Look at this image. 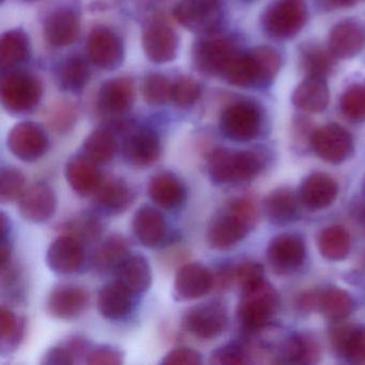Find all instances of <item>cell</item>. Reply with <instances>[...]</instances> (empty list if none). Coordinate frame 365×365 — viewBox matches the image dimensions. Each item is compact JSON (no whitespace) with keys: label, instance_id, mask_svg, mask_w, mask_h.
Wrapping results in <instances>:
<instances>
[{"label":"cell","instance_id":"22","mask_svg":"<svg viewBox=\"0 0 365 365\" xmlns=\"http://www.w3.org/2000/svg\"><path fill=\"white\" fill-rule=\"evenodd\" d=\"M364 43V33L360 25L354 21H343L331 29L328 50L335 59H349L362 51Z\"/></svg>","mask_w":365,"mask_h":365},{"label":"cell","instance_id":"17","mask_svg":"<svg viewBox=\"0 0 365 365\" xmlns=\"http://www.w3.org/2000/svg\"><path fill=\"white\" fill-rule=\"evenodd\" d=\"M87 51L93 65L100 69H116L123 61V46L120 38L106 27H97L91 31Z\"/></svg>","mask_w":365,"mask_h":365},{"label":"cell","instance_id":"49","mask_svg":"<svg viewBox=\"0 0 365 365\" xmlns=\"http://www.w3.org/2000/svg\"><path fill=\"white\" fill-rule=\"evenodd\" d=\"M78 112L70 102L57 104L48 115V125L57 133H67L76 125Z\"/></svg>","mask_w":365,"mask_h":365},{"label":"cell","instance_id":"58","mask_svg":"<svg viewBox=\"0 0 365 365\" xmlns=\"http://www.w3.org/2000/svg\"><path fill=\"white\" fill-rule=\"evenodd\" d=\"M363 191L365 192V177H364V181H363Z\"/></svg>","mask_w":365,"mask_h":365},{"label":"cell","instance_id":"45","mask_svg":"<svg viewBox=\"0 0 365 365\" xmlns=\"http://www.w3.org/2000/svg\"><path fill=\"white\" fill-rule=\"evenodd\" d=\"M24 174L14 166H6L0 172V202L3 204L14 202L20 200L24 193Z\"/></svg>","mask_w":365,"mask_h":365},{"label":"cell","instance_id":"5","mask_svg":"<svg viewBox=\"0 0 365 365\" xmlns=\"http://www.w3.org/2000/svg\"><path fill=\"white\" fill-rule=\"evenodd\" d=\"M174 16L187 31L198 35H213L223 22V10L217 0H180Z\"/></svg>","mask_w":365,"mask_h":365},{"label":"cell","instance_id":"46","mask_svg":"<svg viewBox=\"0 0 365 365\" xmlns=\"http://www.w3.org/2000/svg\"><path fill=\"white\" fill-rule=\"evenodd\" d=\"M339 108L346 118L354 123L365 121V85L348 87L341 97Z\"/></svg>","mask_w":365,"mask_h":365},{"label":"cell","instance_id":"59","mask_svg":"<svg viewBox=\"0 0 365 365\" xmlns=\"http://www.w3.org/2000/svg\"><path fill=\"white\" fill-rule=\"evenodd\" d=\"M245 1H253V0H245Z\"/></svg>","mask_w":365,"mask_h":365},{"label":"cell","instance_id":"9","mask_svg":"<svg viewBox=\"0 0 365 365\" xmlns=\"http://www.w3.org/2000/svg\"><path fill=\"white\" fill-rule=\"evenodd\" d=\"M240 53L238 44L232 38L213 36L200 40L194 46L192 56L198 71L222 76L228 63Z\"/></svg>","mask_w":365,"mask_h":365},{"label":"cell","instance_id":"51","mask_svg":"<svg viewBox=\"0 0 365 365\" xmlns=\"http://www.w3.org/2000/svg\"><path fill=\"white\" fill-rule=\"evenodd\" d=\"M200 93H202V91H200V85L193 78H180L175 84H173L170 99L179 108H187L197 102Z\"/></svg>","mask_w":365,"mask_h":365},{"label":"cell","instance_id":"13","mask_svg":"<svg viewBox=\"0 0 365 365\" xmlns=\"http://www.w3.org/2000/svg\"><path fill=\"white\" fill-rule=\"evenodd\" d=\"M86 260L84 243L73 237L61 235L46 252L48 268L57 274H74L84 267Z\"/></svg>","mask_w":365,"mask_h":365},{"label":"cell","instance_id":"50","mask_svg":"<svg viewBox=\"0 0 365 365\" xmlns=\"http://www.w3.org/2000/svg\"><path fill=\"white\" fill-rule=\"evenodd\" d=\"M232 281L241 289L255 285L258 282L264 279V268L262 264L252 260L239 262L232 266Z\"/></svg>","mask_w":365,"mask_h":365},{"label":"cell","instance_id":"38","mask_svg":"<svg viewBox=\"0 0 365 365\" xmlns=\"http://www.w3.org/2000/svg\"><path fill=\"white\" fill-rule=\"evenodd\" d=\"M61 235L73 237L81 242L96 243L104 234V225L101 220L93 213H80L67 220L59 227Z\"/></svg>","mask_w":365,"mask_h":365},{"label":"cell","instance_id":"34","mask_svg":"<svg viewBox=\"0 0 365 365\" xmlns=\"http://www.w3.org/2000/svg\"><path fill=\"white\" fill-rule=\"evenodd\" d=\"M264 211L272 223H289L298 215L299 197L290 187H279L267 196Z\"/></svg>","mask_w":365,"mask_h":365},{"label":"cell","instance_id":"52","mask_svg":"<svg viewBox=\"0 0 365 365\" xmlns=\"http://www.w3.org/2000/svg\"><path fill=\"white\" fill-rule=\"evenodd\" d=\"M123 359L125 354L118 348L100 345L91 348L85 362L91 365H120L123 363Z\"/></svg>","mask_w":365,"mask_h":365},{"label":"cell","instance_id":"43","mask_svg":"<svg viewBox=\"0 0 365 365\" xmlns=\"http://www.w3.org/2000/svg\"><path fill=\"white\" fill-rule=\"evenodd\" d=\"M334 57L328 51L318 46H307L301 52L300 66L307 76L324 78L330 73L334 65Z\"/></svg>","mask_w":365,"mask_h":365},{"label":"cell","instance_id":"55","mask_svg":"<svg viewBox=\"0 0 365 365\" xmlns=\"http://www.w3.org/2000/svg\"><path fill=\"white\" fill-rule=\"evenodd\" d=\"M320 292L316 290H311V292H304L297 299L296 305L299 311L302 313H309V312L314 311L318 309V303H319Z\"/></svg>","mask_w":365,"mask_h":365},{"label":"cell","instance_id":"44","mask_svg":"<svg viewBox=\"0 0 365 365\" xmlns=\"http://www.w3.org/2000/svg\"><path fill=\"white\" fill-rule=\"evenodd\" d=\"M224 78L230 84L237 87L255 86V76H254L253 67H252L251 59L249 53H242L237 55L223 72Z\"/></svg>","mask_w":365,"mask_h":365},{"label":"cell","instance_id":"2","mask_svg":"<svg viewBox=\"0 0 365 365\" xmlns=\"http://www.w3.org/2000/svg\"><path fill=\"white\" fill-rule=\"evenodd\" d=\"M266 164V155L259 150L217 148L208 157L209 178L219 185L247 182L255 179Z\"/></svg>","mask_w":365,"mask_h":365},{"label":"cell","instance_id":"16","mask_svg":"<svg viewBox=\"0 0 365 365\" xmlns=\"http://www.w3.org/2000/svg\"><path fill=\"white\" fill-rule=\"evenodd\" d=\"M91 303L88 290L78 285H59L51 290L46 299V312L58 319H73Z\"/></svg>","mask_w":365,"mask_h":365},{"label":"cell","instance_id":"15","mask_svg":"<svg viewBox=\"0 0 365 365\" xmlns=\"http://www.w3.org/2000/svg\"><path fill=\"white\" fill-rule=\"evenodd\" d=\"M91 196L96 208L110 215L125 212L135 200L132 187L123 179L113 176L103 177Z\"/></svg>","mask_w":365,"mask_h":365},{"label":"cell","instance_id":"48","mask_svg":"<svg viewBox=\"0 0 365 365\" xmlns=\"http://www.w3.org/2000/svg\"><path fill=\"white\" fill-rule=\"evenodd\" d=\"M249 349L241 344L230 343L212 351L210 356L211 364L215 365H238L247 364L250 361Z\"/></svg>","mask_w":365,"mask_h":365},{"label":"cell","instance_id":"53","mask_svg":"<svg viewBox=\"0 0 365 365\" xmlns=\"http://www.w3.org/2000/svg\"><path fill=\"white\" fill-rule=\"evenodd\" d=\"M160 364L164 365H200L202 356L197 350L187 347H177L168 351L162 358Z\"/></svg>","mask_w":365,"mask_h":365},{"label":"cell","instance_id":"30","mask_svg":"<svg viewBox=\"0 0 365 365\" xmlns=\"http://www.w3.org/2000/svg\"><path fill=\"white\" fill-rule=\"evenodd\" d=\"M292 102L302 112H324L330 102V91L326 78L307 76L297 86L292 95Z\"/></svg>","mask_w":365,"mask_h":365},{"label":"cell","instance_id":"4","mask_svg":"<svg viewBox=\"0 0 365 365\" xmlns=\"http://www.w3.org/2000/svg\"><path fill=\"white\" fill-rule=\"evenodd\" d=\"M307 20L305 0H277L264 12L262 26L270 37L287 40L302 31Z\"/></svg>","mask_w":365,"mask_h":365},{"label":"cell","instance_id":"56","mask_svg":"<svg viewBox=\"0 0 365 365\" xmlns=\"http://www.w3.org/2000/svg\"><path fill=\"white\" fill-rule=\"evenodd\" d=\"M349 213L354 224L365 232V200H356L352 202Z\"/></svg>","mask_w":365,"mask_h":365},{"label":"cell","instance_id":"41","mask_svg":"<svg viewBox=\"0 0 365 365\" xmlns=\"http://www.w3.org/2000/svg\"><path fill=\"white\" fill-rule=\"evenodd\" d=\"M26 322L5 305L0 309V347L3 352H11L22 343Z\"/></svg>","mask_w":365,"mask_h":365},{"label":"cell","instance_id":"1","mask_svg":"<svg viewBox=\"0 0 365 365\" xmlns=\"http://www.w3.org/2000/svg\"><path fill=\"white\" fill-rule=\"evenodd\" d=\"M259 211L254 198L235 197L211 220L207 230V242L212 249H232L255 227Z\"/></svg>","mask_w":365,"mask_h":365},{"label":"cell","instance_id":"25","mask_svg":"<svg viewBox=\"0 0 365 365\" xmlns=\"http://www.w3.org/2000/svg\"><path fill=\"white\" fill-rule=\"evenodd\" d=\"M132 230L144 247H155L166 238L168 224L165 217L158 209L143 206L134 215Z\"/></svg>","mask_w":365,"mask_h":365},{"label":"cell","instance_id":"20","mask_svg":"<svg viewBox=\"0 0 365 365\" xmlns=\"http://www.w3.org/2000/svg\"><path fill=\"white\" fill-rule=\"evenodd\" d=\"M123 155L130 165L146 168L153 165L161 155V142L153 130L132 132L123 145Z\"/></svg>","mask_w":365,"mask_h":365},{"label":"cell","instance_id":"39","mask_svg":"<svg viewBox=\"0 0 365 365\" xmlns=\"http://www.w3.org/2000/svg\"><path fill=\"white\" fill-rule=\"evenodd\" d=\"M354 305L352 297L341 288H328L320 292L318 309L331 322H341L347 318Z\"/></svg>","mask_w":365,"mask_h":365},{"label":"cell","instance_id":"24","mask_svg":"<svg viewBox=\"0 0 365 365\" xmlns=\"http://www.w3.org/2000/svg\"><path fill=\"white\" fill-rule=\"evenodd\" d=\"M117 282L133 294H142L150 288L153 271L148 259L142 254H129L116 270Z\"/></svg>","mask_w":365,"mask_h":365},{"label":"cell","instance_id":"8","mask_svg":"<svg viewBox=\"0 0 365 365\" xmlns=\"http://www.w3.org/2000/svg\"><path fill=\"white\" fill-rule=\"evenodd\" d=\"M262 123L259 108L247 101L230 104L223 110L220 119L222 133L230 140L239 143L249 142L257 138Z\"/></svg>","mask_w":365,"mask_h":365},{"label":"cell","instance_id":"14","mask_svg":"<svg viewBox=\"0 0 365 365\" xmlns=\"http://www.w3.org/2000/svg\"><path fill=\"white\" fill-rule=\"evenodd\" d=\"M213 288V273L200 262L182 264L175 277V300L191 301L206 296Z\"/></svg>","mask_w":365,"mask_h":365},{"label":"cell","instance_id":"32","mask_svg":"<svg viewBox=\"0 0 365 365\" xmlns=\"http://www.w3.org/2000/svg\"><path fill=\"white\" fill-rule=\"evenodd\" d=\"M331 341L346 360L365 364V327H337L331 333Z\"/></svg>","mask_w":365,"mask_h":365},{"label":"cell","instance_id":"6","mask_svg":"<svg viewBox=\"0 0 365 365\" xmlns=\"http://www.w3.org/2000/svg\"><path fill=\"white\" fill-rule=\"evenodd\" d=\"M1 103L12 114L31 112L42 97L41 83L31 74L12 72L4 78L0 87Z\"/></svg>","mask_w":365,"mask_h":365},{"label":"cell","instance_id":"31","mask_svg":"<svg viewBox=\"0 0 365 365\" xmlns=\"http://www.w3.org/2000/svg\"><path fill=\"white\" fill-rule=\"evenodd\" d=\"M320 356V347L311 335L296 334L282 341L277 351V363L312 364Z\"/></svg>","mask_w":365,"mask_h":365},{"label":"cell","instance_id":"19","mask_svg":"<svg viewBox=\"0 0 365 365\" xmlns=\"http://www.w3.org/2000/svg\"><path fill=\"white\" fill-rule=\"evenodd\" d=\"M147 193L155 205L166 210L178 209L185 204L187 197L185 183L170 172L153 175L147 185Z\"/></svg>","mask_w":365,"mask_h":365},{"label":"cell","instance_id":"12","mask_svg":"<svg viewBox=\"0 0 365 365\" xmlns=\"http://www.w3.org/2000/svg\"><path fill=\"white\" fill-rule=\"evenodd\" d=\"M267 259L275 273L288 274L294 272L304 262V241L297 235H279L269 243Z\"/></svg>","mask_w":365,"mask_h":365},{"label":"cell","instance_id":"54","mask_svg":"<svg viewBox=\"0 0 365 365\" xmlns=\"http://www.w3.org/2000/svg\"><path fill=\"white\" fill-rule=\"evenodd\" d=\"M41 363L46 365H70L76 363V359L67 344L63 343L51 347L42 356Z\"/></svg>","mask_w":365,"mask_h":365},{"label":"cell","instance_id":"23","mask_svg":"<svg viewBox=\"0 0 365 365\" xmlns=\"http://www.w3.org/2000/svg\"><path fill=\"white\" fill-rule=\"evenodd\" d=\"M134 103L133 83L130 78L108 81L99 93V110L108 116H121L131 110Z\"/></svg>","mask_w":365,"mask_h":365},{"label":"cell","instance_id":"26","mask_svg":"<svg viewBox=\"0 0 365 365\" xmlns=\"http://www.w3.org/2000/svg\"><path fill=\"white\" fill-rule=\"evenodd\" d=\"M339 185L336 181L324 173L309 175L300 189V200L312 210L328 208L336 200Z\"/></svg>","mask_w":365,"mask_h":365},{"label":"cell","instance_id":"47","mask_svg":"<svg viewBox=\"0 0 365 365\" xmlns=\"http://www.w3.org/2000/svg\"><path fill=\"white\" fill-rule=\"evenodd\" d=\"M173 84L161 74H151L145 80L144 97L150 106H162L172 97Z\"/></svg>","mask_w":365,"mask_h":365},{"label":"cell","instance_id":"18","mask_svg":"<svg viewBox=\"0 0 365 365\" xmlns=\"http://www.w3.org/2000/svg\"><path fill=\"white\" fill-rule=\"evenodd\" d=\"M56 209V194L44 182H37L27 187L19 200L21 215L31 223L48 222L54 217Z\"/></svg>","mask_w":365,"mask_h":365},{"label":"cell","instance_id":"21","mask_svg":"<svg viewBox=\"0 0 365 365\" xmlns=\"http://www.w3.org/2000/svg\"><path fill=\"white\" fill-rule=\"evenodd\" d=\"M145 54L155 63H168L176 58L179 39L174 29L163 23L147 29L143 36Z\"/></svg>","mask_w":365,"mask_h":365},{"label":"cell","instance_id":"3","mask_svg":"<svg viewBox=\"0 0 365 365\" xmlns=\"http://www.w3.org/2000/svg\"><path fill=\"white\" fill-rule=\"evenodd\" d=\"M279 307V294L266 279L242 290L237 316L243 330L249 333L264 330Z\"/></svg>","mask_w":365,"mask_h":365},{"label":"cell","instance_id":"29","mask_svg":"<svg viewBox=\"0 0 365 365\" xmlns=\"http://www.w3.org/2000/svg\"><path fill=\"white\" fill-rule=\"evenodd\" d=\"M44 35L51 46L56 48L70 46L80 35V21L71 10H56L46 19Z\"/></svg>","mask_w":365,"mask_h":365},{"label":"cell","instance_id":"33","mask_svg":"<svg viewBox=\"0 0 365 365\" xmlns=\"http://www.w3.org/2000/svg\"><path fill=\"white\" fill-rule=\"evenodd\" d=\"M130 254V242L121 235H113L93 252L91 266L96 272L116 270L118 264Z\"/></svg>","mask_w":365,"mask_h":365},{"label":"cell","instance_id":"7","mask_svg":"<svg viewBox=\"0 0 365 365\" xmlns=\"http://www.w3.org/2000/svg\"><path fill=\"white\" fill-rule=\"evenodd\" d=\"M183 328L200 339H215L225 331L228 312L221 301H208L190 307L181 319Z\"/></svg>","mask_w":365,"mask_h":365},{"label":"cell","instance_id":"35","mask_svg":"<svg viewBox=\"0 0 365 365\" xmlns=\"http://www.w3.org/2000/svg\"><path fill=\"white\" fill-rule=\"evenodd\" d=\"M117 149L116 134L108 127L101 128L87 136L83 145V155L97 165H104L114 159Z\"/></svg>","mask_w":365,"mask_h":365},{"label":"cell","instance_id":"10","mask_svg":"<svg viewBox=\"0 0 365 365\" xmlns=\"http://www.w3.org/2000/svg\"><path fill=\"white\" fill-rule=\"evenodd\" d=\"M309 145L320 159L331 164L341 163L354 151L351 134L336 123H329L313 131Z\"/></svg>","mask_w":365,"mask_h":365},{"label":"cell","instance_id":"57","mask_svg":"<svg viewBox=\"0 0 365 365\" xmlns=\"http://www.w3.org/2000/svg\"><path fill=\"white\" fill-rule=\"evenodd\" d=\"M360 1L361 0H322V3L330 9H344V8L352 7Z\"/></svg>","mask_w":365,"mask_h":365},{"label":"cell","instance_id":"27","mask_svg":"<svg viewBox=\"0 0 365 365\" xmlns=\"http://www.w3.org/2000/svg\"><path fill=\"white\" fill-rule=\"evenodd\" d=\"M66 179L78 195L91 196L101 182V173L97 164L84 155L71 158L66 164Z\"/></svg>","mask_w":365,"mask_h":365},{"label":"cell","instance_id":"36","mask_svg":"<svg viewBox=\"0 0 365 365\" xmlns=\"http://www.w3.org/2000/svg\"><path fill=\"white\" fill-rule=\"evenodd\" d=\"M249 56L255 76V86L270 85L281 69L279 52L270 46H257L249 53Z\"/></svg>","mask_w":365,"mask_h":365},{"label":"cell","instance_id":"11","mask_svg":"<svg viewBox=\"0 0 365 365\" xmlns=\"http://www.w3.org/2000/svg\"><path fill=\"white\" fill-rule=\"evenodd\" d=\"M7 145L14 157L31 163L46 155L48 149V138L39 125L26 121L12 128L8 135Z\"/></svg>","mask_w":365,"mask_h":365},{"label":"cell","instance_id":"40","mask_svg":"<svg viewBox=\"0 0 365 365\" xmlns=\"http://www.w3.org/2000/svg\"><path fill=\"white\" fill-rule=\"evenodd\" d=\"M29 56V41L22 31L6 33L0 41V65L3 69H12L27 61Z\"/></svg>","mask_w":365,"mask_h":365},{"label":"cell","instance_id":"37","mask_svg":"<svg viewBox=\"0 0 365 365\" xmlns=\"http://www.w3.org/2000/svg\"><path fill=\"white\" fill-rule=\"evenodd\" d=\"M317 247L326 259L339 262L347 257L351 247L349 232L339 225L329 226L318 235Z\"/></svg>","mask_w":365,"mask_h":365},{"label":"cell","instance_id":"28","mask_svg":"<svg viewBox=\"0 0 365 365\" xmlns=\"http://www.w3.org/2000/svg\"><path fill=\"white\" fill-rule=\"evenodd\" d=\"M134 296L119 282L106 284L98 294V309L108 320H121L131 313Z\"/></svg>","mask_w":365,"mask_h":365},{"label":"cell","instance_id":"42","mask_svg":"<svg viewBox=\"0 0 365 365\" xmlns=\"http://www.w3.org/2000/svg\"><path fill=\"white\" fill-rule=\"evenodd\" d=\"M57 78L61 89L70 93H78L88 83V65L83 57H70L61 63Z\"/></svg>","mask_w":365,"mask_h":365}]
</instances>
